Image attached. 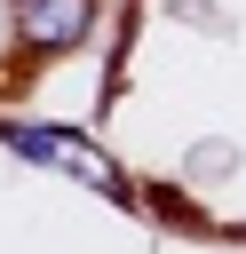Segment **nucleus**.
Instances as JSON below:
<instances>
[{
    "instance_id": "1",
    "label": "nucleus",
    "mask_w": 246,
    "mask_h": 254,
    "mask_svg": "<svg viewBox=\"0 0 246 254\" xmlns=\"http://www.w3.org/2000/svg\"><path fill=\"white\" fill-rule=\"evenodd\" d=\"M0 143L16 151V159H40V167H56V175H71V183H95V190H111V198H135V175L111 159V151H95L87 135H71V127H32V119H0Z\"/></svg>"
},
{
    "instance_id": "2",
    "label": "nucleus",
    "mask_w": 246,
    "mask_h": 254,
    "mask_svg": "<svg viewBox=\"0 0 246 254\" xmlns=\"http://www.w3.org/2000/svg\"><path fill=\"white\" fill-rule=\"evenodd\" d=\"M16 32L40 48V56H63L95 32V0H16Z\"/></svg>"
}]
</instances>
